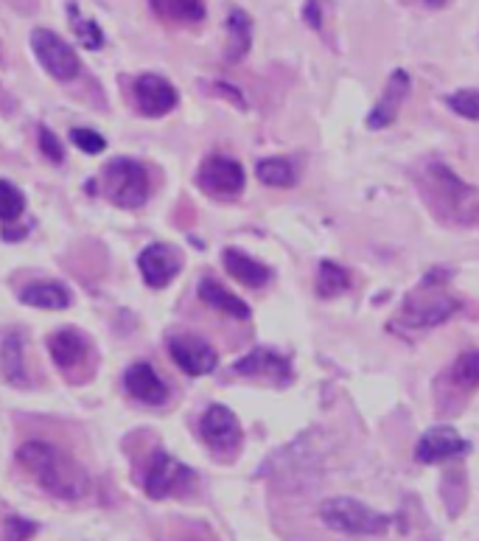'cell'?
<instances>
[{
	"instance_id": "cell-35",
	"label": "cell",
	"mask_w": 479,
	"mask_h": 541,
	"mask_svg": "<svg viewBox=\"0 0 479 541\" xmlns=\"http://www.w3.org/2000/svg\"><path fill=\"white\" fill-rule=\"evenodd\" d=\"M23 236H26V228H6V233H3V239H9V242L23 239Z\"/></svg>"
},
{
	"instance_id": "cell-13",
	"label": "cell",
	"mask_w": 479,
	"mask_h": 541,
	"mask_svg": "<svg viewBox=\"0 0 479 541\" xmlns=\"http://www.w3.org/2000/svg\"><path fill=\"white\" fill-rule=\"evenodd\" d=\"M233 373L247 376V379H264L272 385H289L292 382V365L289 359L267 348H258L253 354H247L233 365Z\"/></svg>"
},
{
	"instance_id": "cell-26",
	"label": "cell",
	"mask_w": 479,
	"mask_h": 541,
	"mask_svg": "<svg viewBox=\"0 0 479 541\" xmlns=\"http://www.w3.org/2000/svg\"><path fill=\"white\" fill-rule=\"evenodd\" d=\"M317 295L320 298H337L345 289H351V272L334 261H323L317 270Z\"/></svg>"
},
{
	"instance_id": "cell-30",
	"label": "cell",
	"mask_w": 479,
	"mask_h": 541,
	"mask_svg": "<svg viewBox=\"0 0 479 541\" xmlns=\"http://www.w3.org/2000/svg\"><path fill=\"white\" fill-rule=\"evenodd\" d=\"M40 530L37 522L23 519V516H6L3 519V541H31Z\"/></svg>"
},
{
	"instance_id": "cell-22",
	"label": "cell",
	"mask_w": 479,
	"mask_h": 541,
	"mask_svg": "<svg viewBox=\"0 0 479 541\" xmlns=\"http://www.w3.org/2000/svg\"><path fill=\"white\" fill-rule=\"evenodd\" d=\"M253 48V20L241 9H230L227 15V62H241Z\"/></svg>"
},
{
	"instance_id": "cell-23",
	"label": "cell",
	"mask_w": 479,
	"mask_h": 541,
	"mask_svg": "<svg viewBox=\"0 0 479 541\" xmlns=\"http://www.w3.org/2000/svg\"><path fill=\"white\" fill-rule=\"evenodd\" d=\"M152 12L171 23H202L208 9L205 0H149Z\"/></svg>"
},
{
	"instance_id": "cell-36",
	"label": "cell",
	"mask_w": 479,
	"mask_h": 541,
	"mask_svg": "<svg viewBox=\"0 0 479 541\" xmlns=\"http://www.w3.org/2000/svg\"><path fill=\"white\" fill-rule=\"evenodd\" d=\"M423 3H426L429 9H443V6H446L449 0H423Z\"/></svg>"
},
{
	"instance_id": "cell-16",
	"label": "cell",
	"mask_w": 479,
	"mask_h": 541,
	"mask_svg": "<svg viewBox=\"0 0 479 541\" xmlns=\"http://www.w3.org/2000/svg\"><path fill=\"white\" fill-rule=\"evenodd\" d=\"M0 376L12 387H29V365H26V345L17 328H6L0 334Z\"/></svg>"
},
{
	"instance_id": "cell-17",
	"label": "cell",
	"mask_w": 479,
	"mask_h": 541,
	"mask_svg": "<svg viewBox=\"0 0 479 541\" xmlns=\"http://www.w3.org/2000/svg\"><path fill=\"white\" fill-rule=\"evenodd\" d=\"M409 87H412V79H409L407 71H393V76L387 79V85H384V93H381L379 104L373 107V113L367 115V127L370 129H384L393 124L395 118H398V110H401V104L409 96Z\"/></svg>"
},
{
	"instance_id": "cell-25",
	"label": "cell",
	"mask_w": 479,
	"mask_h": 541,
	"mask_svg": "<svg viewBox=\"0 0 479 541\" xmlns=\"http://www.w3.org/2000/svg\"><path fill=\"white\" fill-rule=\"evenodd\" d=\"M446 379L451 382L454 390H463V393H474L479 387V351H463L451 362Z\"/></svg>"
},
{
	"instance_id": "cell-28",
	"label": "cell",
	"mask_w": 479,
	"mask_h": 541,
	"mask_svg": "<svg viewBox=\"0 0 479 541\" xmlns=\"http://www.w3.org/2000/svg\"><path fill=\"white\" fill-rule=\"evenodd\" d=\"M23 208H26L23 191L9 180H0V222H15L23 214Z\"/></svg>"
},
{
	"instance_id": "cell-1",
	"label": "cell",
	"mask_w": 479,
	"mask_h": 541,
	"mask_svg": "<svg viewBox=\"0 0 479 541\" xmlns=\"http://www.w3.org/2000/svg\"><path fill=\"white\" fill-rule=\"evenodd\" d=\"M17 463L54 499L76 502L90 494V474L54 443L26 441L17 449Z\"/></svg>"
},
{
	"instance_id": "cell-15",
	"label": "cell",
	"mask_w": 479,
	"mask_h": 541,
	"mask_svg": "<svg viewBox=\"0 0 479 541\" xmlns=\"http://www.w3.org/2000/svg\"><path fill=\"white\" fill-rule=\"evenodd\" d=\"M124 387L135 401L146 407H163L169 401V385L160 379V373L149 362H135L124 373Z\"/></svg>"
},
{
	"instance_id": "cell-24",
	"label": "cell",
	"mask_w": 479,
	"mask_h": 541,
	"mask_svg": "<svg viewBox=\"0 0 479 541\" xmlns=\"http://www.w3.org/2000/svg\"><path fill=\"white\" fill-rule=\"evenodd\" d=\"M255 174L264 186L272 188H292L297 183V169L289 157H264L255 166Z\"/></svg>"
},
{
	"instance_id": "cell-21",
	"label": "cell",
	"mask_w": 479,
	"mask_h": 541,
	"mask_svg": "<svg viewBox=\"0 0 479 541\" xmlns=\"http://www.w3.org/2000/svg\"><path fill=\"white\" fill-rule=\"evenodd\" d=\"M199 298L205 300L208 306H213L216 312L227 314V317H233V320H250V306L244 303L241 298H236L230 289L219 284V281H213V278H202L197 286Z\"/></svg>"
},
{
	"instance_id": "cell-10",
	"label": "cell",
	"mask_w": 479,
	"mask_h": 541,
	"mask_svg": "<svg viewBox=\"0 0 479 541\" xmlns=\"http://www.w3.org/2000/svg\"><path fill=\"white\" fill-rule=\"evenodd\" d=\"M169 354L174 365H180V371H185L188 376H208L219 365V354L213 351V345L199 340L194 334H185V331L171 334Z\"/></svg>"
},
{
	"instance_id": "cell-3",
	"label": "cell",
	"mask_w": 479,
	"mask_h": 541,
	"mask_svg": "<svg viewBox=\"0 0 479 541\" xmlns=\"http://www.w3.org/2000/svg\"><path fill=\"white\" fill-rule=\"evenodd\" d=\"M426 188L435 194V211L451 216L454 222H474L479 214V194L463 183L446 163H429L426 169Z\"/></svg>"
},
{
	"instance_id": "cell-18",
	"label": "cell",
	"mask_w": 479,
	"mask_h": 541,
	"mask_svg": "<svg viewBox=\"0 0 479 541\" xmlns=\"http://www.w3.org/2000/svg\"><path fill=\"white\" fill-rule=\"evenodd\" d=\"M48 354H51L59 371L71 373L90 354V340L79 328H59L57 334H51V340H48Z\"/></svg>"
},
{
	"instance_id": "cell-34",
	"label": "cell",
	"mask_w": 479,
	"mask_h": 541,
	"mask_svg": "<svg viewBox=\"0 0 479 541\" xmlns=\"http://www.w3.org/2000/svg\"><path fill=\"white\" fill-rule=\"evenodd\" d=\"M303 20H306L314 31H323V6H320V0H309V3L303 6Z\"/></svg>"
},
{
	"instance_id": "cell-29",
	"label": "cell",
	"mask_w": 479,
	"mask_h": 541,
	"mask_svg": "<svg viewBox=\"0 0 479 541\" xmlns=\"http://www.w3.org/2000/svg\"><path fill=\"white\" fill-rule=\"evenodd\" d=\"M446 104H449L451 113H457L460 118H468V121H479V90L474 87H465V90H454L446 96Z\"/></svg>"
},
{
	"instance_id": "cell-7",
	"label": "cell",
	"mask_w": 479,
	"mask_h": 541,
	"mask_svg": "<svg viewBox=\"0 0 479 541\" xmlns=\"http://www.w3.org/2000/svg\"><path fill=\"white\" fill-rule=\"evenodd\" d=\"M247 174L239 160L227 155H208L199 163L197 186L213 200H233L244 191Z\"/></svg>"
},
{
	"instance_id": "cell-6",
	"label": "cell",
	"mask_w": 479,
	"mask_h": 541,
	"mask_svg": "<svg viewBox=\"0 0 479 541\" xmlns=\"http://www.w3.org/2000/svg\"><path fill=\"white\" fill-rule=\"evenodd\" d=\"M31 51L37 62L43 65V71L57 79V82H73L82 73V59L73 51L71 45L51 29L31 31Z\"/></svg>"
},
{
	"instance_id": "cell-8",
	"label": "cell",
	"mask_w": 479,
	"mask_h": 541,
	"mask_svg": "<svg viewBox=\"0 0 479 541\" xmlns=\"http://www.w3.org/2000/svg\"><path fill=\"white\" fill-rule=\"evenodd\" d=\"M191 483H194V471L180 460H174L163 449H157L152 455L149 466H146V477H143V488L152 499H166L171 494H180Z\"/></svg>"
},
{
	"instance_id": "cell-9",
	"label": "cell",
	"mask_w": 479,
	"mask_h": 541,
	"mask_svg": "<svg viewBox=\"0 0 479 541\" xmlns=\"http://www.w3.org/2000/svg\"><path fill=\"white\" fill-rule=\"evenodd\" d=\"M199 435L208 443L213 455H236L241 446V424L236 413L225 404H211L202 421H199Z\"/></svg>"
},
{
	"instance_id": "cell-19",
	"label": "cell",
	"mask_w": 479,
	"mask_h": 541,
	"mask_svg": "<svg viewBox=\"0 0 479 541\" xmlns=\"http://www.w3.org/2000/svg\"><path fill=\"white\" fill-rule=\"evenodd\" d=\"M222 264H225L227 275H233L239 284L250 286V289H261V286H267L269 278H272V270H269L267 264L255 261V258L241 253L236 247H227L225 253H222Z\"/></svg>"
},
{
	"instance_id": "cell-32",
	"label": "cell",
	"mask_w": 479,
	"mask_h": 541,
	"mask_svg": "<svg viewBox=\"0 0 479 541\" xmlns=\"http://www.w3.org/2000/svg\"><path fill=\"white\" fill-rule=\"evenodd\" d=\"M37 141H40V152L45 155V160H51L54 166H59L65 160V149H62V141L51 132L48 127L37 129Z\"/></svg>"
},
{
	"instance_id": "cell-11",
	"label": "cell",
	"mask_w": 479,
	"mask_h": 541,
	"mask_svg": "<svg viewBox=\"0 0 479 541\" xmlns=\"http://www.w3.org/2000/svg\"><path fill=\"white\" fill-rule=\"evenodd\" d=\"M138 270L152 289H166L183 270V253L166 242L149 244L138 256Z\"/></svg>"
},
{
	"instance_id": "cell-5",
	"label": "cell",
	"mask_w": 479,
	"mask_h": 541,
	"mask_svg": "<svg viewBox=\"0 0 479 541\" xmlns=\"http://www.w3.org/2000/svg\"><path fill=\"white\" fill-rule=\"evenodd\" d=\"M320 519L337 533L348 536H381L390 530V516L362 505L359 499L334 497L320 505Z\"/></svg>"
},
{
	"instance_id": "cell-20",
	"label": "cell",
	"mask_w": 479,
	"mask_h": 541,
	"mask_svg": "<svg viewBox=\"0 0 479 541\" xmlns=\"http://www.w3.org/2000/svg\"><path fill=\"white\" fill-rule=\"evenodd\" d=\"M20 303L34 306V309H45V312H62L73 303L71 289L57 284V281H34V284L20 289Z\"/></svg>"
},
{
	"instance_id": "cell-33",
	"label": "cell",
	"mask_w": 479,
	"mask_h": 541,
	"mask_svg": "<svg viewBox=\"0 0 479 541\" xmlns=\"http://www.w3.org/2000/svg\"><path fill=\"white\" fill-rule=\"evenodd\" d=\"M166 541H216V539L208 533V527L188 525V522H185V525L174 527Z\"/></svg>"
},
{
	"instance_id": "cell-31",
	"label": "cell",
	"mask_w": 479,
	"mask_h": 541,
	"mask_svg": "<svg viewBox=\"0 0 479 541\" xmlns=\"http://www.w3.org/2000/svg\"><path fill=\"white\" fill-rule=\"evenodd\" d=\"M71 141L76 143V149H82V152H87V155H101V152L107 149L104 135L96 132V129H87V127L71 129Z\"/></svg>"
},
{
	"instance_id": "cell-14",
	"label": "cell",
	"mask_w": 479,
	"mask_h": 541,
	"mask_svg": "<svg viewBox=\"0 0 479 541\" xmlns=\"http://www.w3.org/2000/svg\"><path fill=\"white\" fill-rule=\"evenodd\" d=\"M471 446L465 438H460V432H454L451 427H432L421 435V441L415 443V457L421 463H443L451 457L465 455Z\"/></svg>"
},
{
	"instance_id": "cell-2",
	"label": "cell",
	"mask_w": 479,
	"mask_h": 541,
	"mask_svg": "<svg viewBox=\"0 0 479 541\" xmlns=\"http://www.w3.org/2000/svg\"><path fill=\"white\" fill-rule=\"evenodd\" d=\"M440 272H429L421 281V286L404 300L398 320L404 326L423 331V328H435L440 323H446L451 314L460 312V298L449 295L443 284L446 278H437Z\"/></svg>"
},
{
	"instance_id": "cell-27",
	"label": "cell",
	"mask_w": 479,
	"mask_h": 541,
	"mask_svg": "<svg viewBox=\"0 0 479 541\" xmlns=\"http://www.w3.org/2000/svg\"><path fill=\"white\" fill-rule=\"evenodd\" d=\"M68 20H71V29L76 34V40L85 45L87 51H99L104 48V31L96 20H90L79 12L76 3H68Z\"/></svg>"
},
{
	"instance_id": "cell-4",
	"label": "cell",
	"mask_w": 479,
	"mask_h": 541,
	"mask_svg": "<svg viewBox=\"0 0 479 541\" xmlns=\"http://www.w3.org/2000/svg\"><path fill=\"white\" fill-rule=\"evenodd\" d=\"M101 183H104V197L113 202L115 208H124V211L143 208L149 200V191H152L146 166L138 160H129V157L110 160L101 171Z\"/></svg>"
},
{
	"instance_id": "cell-12",
	"label": "cell",
	"mask_w": 479,
	"mask_h": 541,
	"mask_svg": "<svg viewBox=\"0 0 479 541\" xmlns=\"http://www.w3.org/2000/svg\"><path fill=\"white\" fill-rule=\"evenodd\" d=\"M135 101H138V110L146 118H160V115H169L177 107L180 96H177V90L166 76L141 73L135 79Z\"/></svg>"
}]
</instances>
